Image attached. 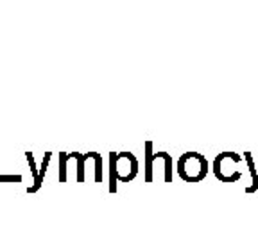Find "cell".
Segmentation results:
<instances>
[{"instance_id":"1","label":"cell","mask_w":258,"mask_h":241,"mask_svg":"<svg viewBox=\"0 0 258 241\" xmlns=\"http://www.w3.org/2000/svg\"><path fill=\"white\" fill-rule=\"evenodd\" d=\"M177 173L186 182H199L208 173V161L198 152H186L177 161Z\"/></svg>"},{"instance_id":"2","label":"cell","mask_w":258,"mask_h":241,"mask_svg":"<svg viewBox=\"0 0 258 241\" xmlns=\"http://www.w3.org/2000/svg\"><path fill=\"white\" fill-rule=\"evenodd\" d=\"M115 170H117V181L129 182L133 181L138 173V161L131 152H120L115 156Z\"/></svg>"},{"instance_id":"3","label":"cell","mask_w":258,"mask_h":241,"mask_svg":"<svg viewBox=\"0 0 258 241\" xmlns=\"http://www.w3.org/2000/svg\"><path fill=\"white\" fill-rule=\"evenodd\" d=\"M156 157L153 152V141H145V182H153V165Z\"/></svg>"},{"instance_id":"4","label":"cell","mask_w":258,"mask_h":241,"mask_svg":"<svg viewBox=\"0 0 258 241\" xmlns=\"http://www.w3.org/2000/svg\"><path fill=\"white\" fill-rule=\"evenodd\" d=\"M50 157H52V152H45L43 161H41V166H40V173H38V179L34 181V184L29 186L27 193H36L38 189L41 188V184H43V177H45V173H47V168H48V163H50Z\"/></svg>"},{"instance_id":"5","label":"cell","mask_w":258,"mask_h":241,"mask_svg":"<svg viewBox=\"0 0 258 241\" xmlns=\"http://www.w3.org/2000/svg\"><path fill=\"white\" fill-rule=\"evenodd\" d=\"M72 157L76 159V163H77V182H85L86 181V177H85V163H86V159H90L88 154L72 152Z\"/></svg>"},{"instance_id":"6","label":"cell","mask_w":258,"mask_h":241,"mask_svg":"<svg viewBox=\"0 0 258 241\" xmlns=\"http://www.w3.org/2000/svg\"><path fill=\"white\" fill-rule=\"evenodd\" d=\"M115 152H109V191L115 193L117 191V170H115Z\"/></svg>"},{"instance_id":"7","label":"cell","mask_w":258,"mask_h":241,"mask_svg":"<svg viewBox=\"0 0 258 241\" xmlns=\"http://www.w3.org/2000/svg\"><path fill=\"white\" fill-rule=\"evenodd\" d=\"M156 159H163L165 163V182H172V157L167 152H156Z\"/></svg>"},{"instance_id":"8","label":"cell","mask_w":258,"mask_h":241,"mask_svg":"<svg viewBox=\"0 0 258 241\" xmlns=\"http://www.w3.org/2000/svg\"><path fill=\"white\" fill-rule=\"evenodd\" d=\"M70 161V154H59V182L67 181V163Z\"/></svg>"},{"instance_id":"9","label":"cell","mask_w":258,"mask_h":241,"mask_svg":"<svg viewBox=\"0 0 258 241\" xmlns=\"http://www.w3.org/2000/svg\"><path fill=\"white\" fill-rule=\"evenodd\" d=\"M93 161H95V182H102V157H101V154L93 152Z\"/></svg>"},{"instance_id":"10","label":"cell","mask_w":258,"mask_h":241,"mask_svg":"<svg viewBox=\"0 0 258 241\" xmlns=\"http://www.w3.org/2000/svg\"><path fill=\"white\" fill-rule=\"evenodd\" d=\"M25 159H27V163H29V168H31V172H32V177H34V181L38 179V170H36V163H34V154L32 152H25Z\"/></svg>"},{"instance_id":"11","label":"cell","mask_w":258,"mask_h":241,"mask_svg":"<svg viewBox=\"0 0 258 241\" xmlns=\"http://www.w3.org/2000/svg\"><path fill=\"white\" fill-rule=\"evenodd\" d=\"M244 159H246L247 166H249V172H251V182H253V181H254V177H256V168H254L253 156H251V152H244Z\"/></svg>"},{"instance_id":"12","label":"cell","mask_w":258,"mask_h":241,"mask_svg":"<svg viewBox=\"0 0 258 241\" xmlns=\"http://www.w3.org/2000/svg\"><path fill=\"white\" fill-rule=\"evenodd\" d=\"M22 175H0V182H20Z\"/></svg>"},{"instance_id":"13","label":"cell","mask_w":258,"mask_h":241,"mask_svg":"<svg viewBox=\"0 0 258 241\" xmlns=\"http://www.w3.org/2000/svg\"><path fill=\"white\" fill-rule=\"evenodd\" d=\"M256 189H258V172H256V177H254V181L246 188V193H254Z\"/></svg>"}]
</instances>
